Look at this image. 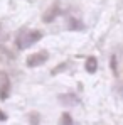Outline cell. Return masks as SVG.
I'll use <instances>...</instances> for the list:
<instances>
[{"label": "cell", "mask_w": 123, "mask_h": 125, "mask_svg": "<svg viewBox=\"0 0 123 125\" xmlns=\"http://www.w3.org/2000/svg\"><path fill=\"white\" fill-rule=\"evenodd\" d=\"M67 68H69V62H61V64H57V66H56V68L51 71V74H52V76H56V74L62 73L64 69H67Z\"/></svg>", "instance_id": "9c48e42d"}, {"label": "cell", "mask_w": 123, "mask_h": 125, "mask_svg": "<svg viewBox=\"0 0 123 125\" xmlns=\"http://www.w3.org/2000/svg\"><path fill=\"white\" fill-rule=\"evenodd\" d=\"M59 103L62 106H76L79 103V98L74 93H62V95H59Z\"/></svg>", "instance_id": "8992f818"}, {"label": "cell", "mask_w": 123, "mask_h": 125, "mask_svg": "<svg viewBox=\"0 0 123 125\" xmlns=\"http://www.w3.org/2000/svg\"><path fill=\"white\" fill-rule=\"evenodd\" d=\"M42 39V32L37 31V29H32V31H27V29H22L15 39V44H17V49H27L30 46H34L36 42H39Z\"/></svg>", "instance_id": "6da1fadb"}, {"label": "cell", "mask_w": 123, "mask_h": 125, "mask_svg": "<svg viewBox=\"0 0 123 125\" xmlns=\"http://www.w3.org/2000/svg\"><path fill=\"white\" fill-rule=\"evenodd\" d=\"M59 125H76V124H74V120H73L71 113L64 112V113L61 115V120H59Z\"/></svg>", "instance_id": "ba28073f"}, {"label": "cell", "mask_w": 123, "mask_h": 125, "mask_svg": "<svg viewBox=\"0 0 123 125\" xmlns=\"http://www.w3.org/2000/svg\"><path fill=\"white\" fill-rule=\"evenodd\" d=\"M111 68H113V73L116 74V56H111Z\"/></svg>", "instance_id": "8fae6325"}, {"label": "cell", "mask_w": 123, "mask_h": 125, "mask_svg": "<svg viewBox=\"0 0 123 125\" xmlns=\"http://www.w3.org/2000/svg\"><path fill=\"white\" fill-rule=\"evenodd\" d=\"M49 59V52L47 51H39V52H34V54H30L29 58H27V68H39L42 64H46Z\"/></svg>", "instance_id": "7a4b0ae2"}, {"label": "cell", "mask_w": 123, "mask_h": 125, "mask_svg": "<svg viewBox=\"0 0 123 125\" xmlns=\"http://www.w3.org/2000/svg\"><path fill=\"white\" fill-rule=\"evenodd\" d=\"M66 27H67V31H71V32H81L84 31V22L81 19H78V17H73V15H69L67 19H66Z\"/></svg>", "instance_id": "277c9868"}, {"label": "cell", "mask_w": 123, "mask_h": 125, "mask_svg": "<svg viewBox=\"0 0 123 125\" xmlns=\"http://www.w3.org/2000/svg\"><path fill=\"white\" fill-rule=\"evenodd\" d=\"M29 122H30V125H39L41 124V115L37 112H32L29 115Z\"/></svg>", "instance_id": "30bf717a"}, {"label": "cell", "mask_w": 123, "mask_h": 125, "mask_svg": "<svg viewBox=\"0 0 123 125\" xmlns=\"http://www.w3.org/2000/svg\"><path fill=\"white\" fill-rule=\"evenodd\" d=\"M10 96V80L5 73H0V100H7Z\"/></svg>", "instance_id": "3957f363"}, {"label": "cell", "mask_w": 123, "mask_h": 125, "mask_svg": "<svg viewBox=\"0 0 123 125\" xmlns=\"http://www.w3.org/2000/svg\"><path fill=\"white\" fill-rule=\"evenodd\" d=\"M59 10H61V7H59V3H52L47 10H46V14L42 15V22H46V24H51V22L54 21L57 15H59Z\"/></svg>", "instance_id": "5b68a950"}, {"label": "cell", "mask_w": 123, "mask_h": 125, "mask_svg": "<svg viewBox=\"0 0 123 125\" xmlns=\"http://www.w3.org/2000/svg\"><path fill=\"white\" fill-rule=\"evenodd\" d=\"M84 69H86V73H89V74L96 73V71H98V58H95V56H89V58H86V62H84Z\"/></svg>", "instance_id": "52a82bcc"}, {"label": "cell", "mask_w": 123, "mask_h": 125, "mask_svg": "<svg viewBox=\"0 0 123 125\" xmlns=\"http://www.w3.org/2000/svg\"><path fill=\"white\" fill-rule=\"evenodd\" d=\"M5 120H7V115H5V113L0 110V122H5Z\"/></svg>", "instance_id": "7c38bea8"}]
</instances>
